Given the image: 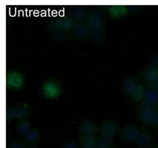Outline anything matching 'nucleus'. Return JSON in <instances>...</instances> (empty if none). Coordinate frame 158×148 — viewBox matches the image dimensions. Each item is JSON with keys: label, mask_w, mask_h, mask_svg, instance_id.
<instances>
[{"label": "nucleus", "mask_w": 158, "mask_h": 148, "mask_svg": "<svg viewBox=\"0 0 158 148\" xmlns=\"http://www.w3.org/2000/svg\"><path fill=\"white\" fill-rule=\"evenodd\" d=\"M141 133V129L136 125H125L119 132L121 140L126 143L135 142Z\"/></svg>", "instance_id": "nucleus-4"}, {"label": "nucleus", "mask_w": 158, "mask_h": 148, "mask_svg": "<svg viewBox=\"0 0 158 148\" xmlns=\"http://www.w3.org/2000/svg\"><path fill=\"white\" fill-rule=\"evenodd\" d=\"M106 16L103 12L97 10H91L88 11L85 22L89 27L92 29L104 27L106 24Z\"/></svg>", "instance_id": "nucleus-3"}, {"label": "nucleus", "mask_w": 158, "mask_h": 148, "mask_svg": "<svg viewBox=\"0 0 158 148\" xmlns=\"http://www.w3.org/2000/svg\"><path fill=\"white\" fill-rule=\"evenodd\" d=\"M47 28L49 32L63 29V16H54L48 20Z\"/></svg>", "instance_id": "nucleus-20"}, {"label": "nucleus", "mask_w": 158, "mask_h": 148, "mask_svg": "<svg viewBox=\"0 0 158 148\" xmlns=\"http://www.w3.org/2000/svg\"><path fill=\"white\" fill-rule=\"evenodd\" d=\"M49 36L50 40L56 42H64L72 39L71 32H66L65 30L60 29L56 31L49 32Z\"/></svg>", "instance_id": "nucleus-16"}, {"label": "nucleus", "mask_w": 158, "mask_h": 148, "mask_svg": "<svg viewBox=\"0 0 158 148\" xmlns=\"http://www.w3.org/2000/svg\"><path fill=\"white\" fill-rule=\"evenodd\" d=\"M14 119H16L15 106H7L6 108V121L9 123Z\"/></svg>", "instance_id": "nucleus-25"}, {"label": "nucleus", "mask_w": 158, "mask_h": 148, "mask_svg": "<svg viewBox=\"0 0 158 148\" xmlns=\"http://www.w3.org/2000/svg\"><path fill=\"white\" fill-rule=\"evenodd\" d=\"M26 144L21 137L14 138L10 142L8 148H26Z\"/></svg>", "instance_id": "nucleus-26"}, {"label": "nucleus", "mask_w": 158, "mask_h": 148, "mask_svg": "<svg viewBox=\"0 0 158 148\" xmlns=\"http://www.w3.org/2000/svg\"><path fill=\"white\" fill-rule=\"evenodd\" d=\"M151 62L152 64H153V65H155L158 67V54L155 55V56L152 58Z\"/></svg>", "instance_id": "nucleus-29"}, {"label": "nucleus", "mask_w": 158, "mask_h": 148, "mask_svg": "<svg viewBox=\"0 0 158 148\" xmlns=\"http://www.w3.org/2000/svg\"><path fill=\"white\" fill-rule=\"evenodd\" d=\"M156 128H158V109H157V123H156Z\"/></svg>", "instance_id": "nucleus-31"}, {"label": "nucleus", "mask_w": 158, "mask_h": 148, "mask_svg": "<svg viewBox=\"0 0 158 148\" xmlns=\"http://www.w3.org/2000/svg\"><path fill=\"white\" fill-rule=\"evenodd\" d=\"M137 82L134 78H127L125 79L122 83V90L124 94L131 96L133 91L135 90V87L137 86Z\"/></svg>", "instance_id": "nucleus-22"}, {"label": "nucleus", "mask_w": 158, "mask_h": 148, "mask_svg": "<svg viewBox=\"0 0 158 148\" xmlns=\"http://www.w3.org/2000/svg\"><path fill=\"white\" fill-rule=\"evenodd\" d=\"M152 148H158V145H155V146H154V147H152Z\"/></svg>", "instance_id": "nucleus-32"}, {"label": "nucleus", "mask_w": 158, "mask_h": 148, "mask_svg": "<svg viewBox=\"0 0 158 148\" xmlns=\"http://www.w3.org/2000/svg\"><path fill=\"white\" fill-rule=\"evenodd\" d=\"M90 30L86 22H78L71 32V35L77 41H84L88 40Z\"/></svg>", "instance_id": "nucleus-7"}, {"label": "nucleus", "mask_w": 158, "mask_h": 148, "mask_svg": "<svg viewBox=\"0 0 158 148\" xmlns=\"http://www.w3.org/2000/svg\"><path fill=\"white\" fill-rule=\"evenodd\" d=\"M16 109V119L18 121L28 120L31 116L32 109L29 104L26 102L18 103L15 105Z\"/></svg>", "instance_id": "nucleus-14"}, {"label": "nucleus", "mask_w": 158, "mask_h": 148, "mask_svg": "<svg viewBox=\"0 0 158 148\" xmlns=\"http://www.w3.org/2000/svg\"><path fill=\"white\" fill-rule=\"evenodd\" d=\"M31 129V124L28 120L18 121L15 125V131L21 137H25Z\"/></svg>", "instance_id": "nucleus-21"}, {"label": "nucleus", "mask_w": 158, "mask_h": 148, "mask_svg": "<svg viewBox=\"0 0 158 148\" xmlns=\"http://www.w3.org/2000/svg\"><path fill=\"white\" fill-rule=\"evenodd\" d=\"M147 90V88H146L144 85L141 84V83H138L135 90L133 91V93L130 96L134 102H141L144 98Z\"/></svg>", "instance_id": "nucleus-19"}, {"label": "nucleus", "mask_w": 158, "mask_h": 148, "mask_svg": "<svg viewBox=\"0 0 158 148\" xmlns=\"http://www.w3.org/2000/svg\"><path fill=\"white\" fill-rule=\"evenodd\" d=\"M79 131L80 134L95 135L99 131V125L91 119H84L79 125Z\"/></svg>", "instance_id": "nucleus-8"}, {"label": "nucleus", "mask_w": 158, "mask_h": 148, "mask_svg": "<svg viewBox=\"0 0 158 148\" xmlns=\"http://www.w3.org/2000/svg\"><path fill=\"white\" fill-rule=\"evenodd\" d=\"M41 139V132L38 129L33 128L26 133L23 140L26 145H36L40 142Z\"/></svg>", "instance_id": "nucleus-17"}, {"label": "nucleus", "mask_w": 158, "mask_h": 148, "mask_svg": "<svg viewBox=\"0 0 158 148\" xmlns=\"http://www.w3.org/2000/svg\"><path fill=\"white\" fill-rule=\"evenodd\" d=\"M96 146L98 148H114V140L111 137L100 135L97 137Z\"/></svg>", "instance_id": "nucleus-23"}, {"label": "nucleus", "mask_w": 158, "mask_h": 148, "mask_svg": "<svg viewBox=\"0 0 158 148\" xmlns=\"http://www.w3.org/2000/svg\"><path fill=\"white\" fill-rule=\"evenodd\" d=\"M141 107L157 109L158 107V92L147 88L144 98L141 101Z\"/></svg>", "instance_id": "nucleus-11"}, {"label": "nucleus", "mask_w": 158, "mask_h": 148, "mask_svg": "<svg viewBox=\"0 0 158 148\" xmlns=\"http://www.w3.org/2000/svg\"><path fill=\"white\" fill-rule=\"evenodd\" d=\"M119 131V123L112 119H107L99 124L101 135L113 138Z\"/></svg>", "instance_id": "nucleus-6"}, {"label": "nucleus", "mask_w": 158, "mask_h": 148, "mask_svg": "<svg viewBox=\"0 0 158 148\" xmlns=\"http://www.w3.org/2000/svg\"><path fill=\"white\" fill-rule=\"evenodd\" d=\"M64 92L61 82L58 79L48 78L44 80L42 85V94L44 98L50 100L57 99Z\"/></svg>", "instance_id": "nucleus-1"}, {"label": "nucleus", "mask_w": 158, "mask_h": 148, "mask_svg": "<svg viewBox=\"0 0 158 148\" xmlns=\"http://www.w3.org/2000/svg\"><path fill=\"white\" fill-rule=\"evenodd\" d=\"M106 7L104 10L114 18H122L128 13L127 6L125 5H109L106 6Z\"/></svg>", "instance_id": "nucleus-13"}, {"label": "nucleus", "mask_w": 158, "mask_h": 148, "mask_svg": "<svg viewBox=\"0 0 158 148\" xmlns=\"http://www.w3.org/2000/svg\"><path fill=\"white\" fill-rule=\"evenodd\" d=\"M157 138L158 139V128H157Z\"/></svg>", "instance_id": "nucleus-33"}, {"label": "nucleus", "mask_w": 158, "mask_h": 148, "mask_svg": "<svg viewBox=\"0 0 158 148\" xmlns=\"http://www.w3.org/2000/svg\"><path fill=\"white\" fill-rule=\"evenodd\" d=\"M139 117L144 125L155 127L157 123V109L150 107H141L139 110Z\"/></svg>", "instance_id": "nucleus-5"}, {"label": "nucleus", "mask_w": 158, "mask_h": 148, "mask_svg": "<svg viewBox=\"0 0 158 148\" xmlns=\"http://www.w3.org/2000/svg\"><path fill=\"white\" fill-rule=\"evenodd\" d=\"M106 27L97 28V29H92L90 30V35H89L88 40L94 44H99L102 43L106 38Z\"/></svg>", "instance_id": "nucleus-12"}, {"label": "nucleus", "mask_w": 158, "mask_h": 148, "mask_svg": "<svg viewBox=\"0 0 158 148\" xmlns=\"http://www.w3.org/2000/svg\"><path fill=\"white\" fill-rule=\"evenodd\" d=\"M61 148H79V145L75 141L68 140L62 143Z\"/></svg>", "instance_id": "nucleus-27"}, {"label": "nucleus", "mask_w": 158, "mask_h": 148, "mask_svg": "<svg viewBox=\"0 0 158 148\" xmlns=\"http://www.w3.org/2000/svg\"><path fill=\"white\" fill-rule=\"evenodd\" d=\"M26 84L25 76L21 72L11 70L6 75V87L11 91H18L23 88Z\"/></svg>", "instance_id": "nucleus-2"}, {"label": "nucleus", "mask_w": 158, "mask_h": 148, "mask_svg": "<svg viewBox=\"0 0 158 148\" xmlns=\"http://www.w3.org/2000/svg\"><path fill=\"white\" fill-rule=\"evenodd\" d=\"M26 148H39L36 147L35 145H26Z\"/></svg>", "instance_id": "nucleus-30"}, {"label": "nucleus", "mask_w": 158, "mask_h": 148, "mask_svg": "<svg viewBox=\"0 0 158 148\" xmlns=\"http://www.w3.org/2000/svg\"><path fill=\"white\" fill-rule=\"evenodd\" d=\"M152 134L147 128H143L138 137L135 145L139 148H149L152 144Z\"/></svg>", "instance_id": "nucleus-10"}, {"label": "nucleus", "mask_w": 158, "mask_h": 148, "mask_svg": "<svg viewBox=\"0 0 158 148\" xmlns=\"http://www.w3.org/2000/svg\"></svg>", "instance_id": "nucleus-34"}, {"label": "nucleus", "mask_w": 158, "mask_h": 148, "mask_svg": "<svg viewBox=\"0 0 158 148\" xmlns=\"http://www.w3.org/2000/svg\"><path fill=\"white\" fill-rule=\"evenodd\" d=\"M141 75L143 81L150 83L158 79V67L152 64H149L143 69Z\"/></svg>", "instance_id": "nucleus-15"}, {"label": "nucleus", "mask_w": 158, "mask_h": 148, "mask_svg": "<svg viewBox=\"0 0 158 148\" xmlns=\"http://www.w3.org/2000/svg\"><path fill=\"white\" fill-rule=\"evenodd\" d=\"M97 136L96 134L87 135L80 134L78 139L79 144L81 148H91L94 147L96 145Z\"/></svg>", "instance_id": "nucleus-18"}, {"label": "nucleus", "mask_w": 158, "mask_h": 148, "mask_svg": "<svg viewBox=\"0 0 158 148\" xmlns=\"http://www.w3.org/2000/svg\"><path fill=\"white\" fill-rule=\"evenodd\" d=\"M88 11L85 7L81 5L72 6L69 11V14L77 23L78 22H85Z\"/></svg>", "instance_id": "nucleus-9"}, {"label": "nucleus", "mask_w": 158, "mask_h": 148, "mask_svg": "<svg viewBox=\"0 0 158 148\" xmlns=\"http://www.w3.org/2000/svg\"><path fill=\"white\" fill-rule=\"evenodd\" d=\"M148 86H149L148 88L152 89V90L158 92V79L152 81V82H151L150 83H148Z\"/></svg>", "instance_id": "nucleus-28"}, {"label": "nucleus", "mask_w": 158, "mask_h": 148, "mask_svg": "<svg viewBox=\"0 0 158 148\" xmlns=\"http://www.w3.org/2000/svg\"><path fill=\"white\" fill-rule=\"evenodd\" d=\"M77 22L69 15L63 16V30L71 32L75 26Z\"/></svg>", "instance_id": "nucleus-24"}]
</instances>
